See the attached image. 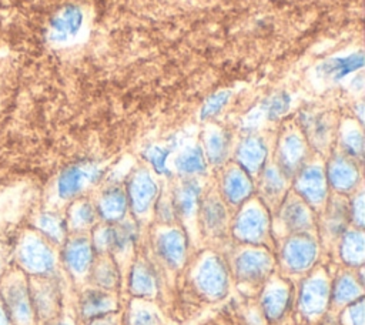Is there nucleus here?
Listing matches in <instances>:
<instances>
[{"label":"nucleus","instance_id":"aec40b11","mask_svg":"<svg viewBox=\"0 0 365 325\" xmlns=\"http://www.w3.org/2000/svg\"><path fill=\"white\" fill-rule=\"evenodd\" d=\"M234 162L252 178L258 177L268 162V145L265 140L255 133H247L235 147Z\"/></svg>","mask_w":365,"mask_h":325},{"label":"nucleus","instance_id":"a19ab883","mask_svg":"<svg viewBox=\"0 0 365 325\" xmlns=\"http://www.w3.org/2000/svg\"><path fill=\"white\" fill-rule=\"evenodd\" d=\"M231 98V91L230 90H220L212 93L205 98L200 108V120L201 121H208L214 117H217L224 107L228 104Z\"/></svg>","mask_w":365,"mask_h":325},{"label":"nucleus","instance_id":"c85d7f7f","mask_svg":"<svg viewBox=\"0 0 365 325\" xmlns=\"http://www.w3.org/2000/svg\"><path fill=\"white\" fill-rule=\"evenodd\" d=\"M291 302V289L281 279H271L265 282L261 294V308L269 321L279 319L288 309Z\"/></svg>","mask_w":365,"mask_h":325},{"label":"nucleus","instance_id":"cd10ccee","mask_svg":"<svg viewBox=\"0 0 365 325\" xmlns=\"http://www.w3.org/2000/svg\"><path fill=\"white\" fill-rule=\"evenodd\" d=\"M207 164L212 167H221L227 162L231 150V134L215 124L207 125L202 134L201 145Z\"/></svg>","mask_w":365,"mask_h":325},{"label":"nucleus","instance_id":"9d476101","mask_svg":"<svg viewBox=\"0 0 365 325\" xmlns=\"http://www.w3.org/2000/svg\"><path fill=\"white\" fill-rule=\"evenodd\" d=\"M318 252V241L312 232H297L285 237L279 258L287 271L292 274H304L315 265Z\"/></svg>","mask_w":365,"mask_h":325},{"label":"nucleus","instance_id":"f03ea898","mask_svg":"<svg viewBox=\"0 0 365 325\" xmlns=\"http://www.w3.org/2000/svg\"><path fill=\"white\" fill-rule=\"evenodd\" d=\"M138 237L135 220H121L118 222L97 224L91 234V244L98 255H125L134 247Z\"/></svg>","mask_w":365,"mask_h":325},{"label":"nucleus","instance_id":"39448f33","mask_svg":"<svg viewBox=\"0 0 365 325\" xmlns=\"http://www.w3.org/2000/svg\"><path fill=\"white\" fill-rule=\"evenodd\" d=\"M104 174V167L91 160H81L67 165L57 177L56 191L60 200L73 201L88 187L97 184Z\"/></svg>","mask_w":365,"mask_h":325},{"label":"nucleus","instance_id":"ddd939ff","mask_svg":"<svg viewBox=\"0 0 365 325\" xmlns=\"http://www.w3.org/2000/svg\"><path fill=\"white\" fill-rule=\"evenodd\" d=\"M361 162L345 155L341 151H332L328 157L325 167V175L335 194L348 195L356 191L361 182Z\"/></svg>","mask_w":365,"mask_h":325},{"label":"nucleus","instance_id":"6e6552de","mask_svg":"<svg viewBox=\"0 0 365 325\" xmlns=\"http://www.w3.org/2000/svg\"><path fill=\"white\" fill-rule=\"evenodd\" d=\"M272 269V254L262 245H250L234 258L232 271L240 284L259 285L269 278Z\"/></svg>","mask_w":365,"mask_h":325},{"label":"nucleus","instance_id":"4be33fe9","mask_svg":"<svg viewBox=\"0 0 365 325\" xmlns=\"http://www.w3.org/2000/svg\"><path fill=\"white\" fill-rule=\"evenodd\" d=\"M291 96L287 91H277L255 105L242 120V128L254 133L262 121H278L291 108Z\"/></svg>","mask_w":365,"mask_h":325},{"label":"nucleus","instance_id":"79ce46f5","mask_svg":"<svg viewBox=\"0 0 365 325\" xmlns=\"http://www.w3.org/2000/svg\"><path fill=\"white\" fill-rule=\"evenodd\" d=\"M128 325H160V318L150 306L135 304L130 309Z\"/></svg>","mask_w":365,"mask_h":325},{"label":"nucleus","instance_id":"de8ad7c7","mask_svg":"<svg viewBox=\"0 0 365 325\" xmlns=\"http://www.w3.org/2000/svg\"><path fill=\"white\" fill-rule=\"evenodd\" d=\"M90 325H113L108 319H106L104 316H101V318H97V319H93L91 321V324Z\"/></svg>","mask_w":365,"mask_h":325},{"label":"nucleus","instance_id":"a878e982","mask_svg":"<svg viewBox=\"0 0 365 325\" xmlns=\"http://www.w3.org/2000/svg\"><path fill=\"white\" fill-rule=\"evenodd\" d=\"M258 200L268 210H277L281 200L288 192L289 180L282 174V171L278 168L275 162H267L261 172L258 174Z\"/></svg>","mask_w":365,"mask_h":325},{"label":"nucleus","instance_id":"423d86ee","mask_svg":"<svg viewBox=\"0 0 365 325\" xmlns=\"http://www.w3.org/2000/svg\"><path fill=\"white\" fill-rule=\"evenodd\" d=\"M292 191L312 210L324 208L329 197V185L324 164L307 161L292 177Z\"/></svg>","mask_w":365,"mask_h":325},{"label":"nucleus","instance_id":"c756f323","mask_svg":"<svg viewBox=\"0 0 365 325\" xmlns=\"http://www.w3.org/2000/svg\"><path fill=\"white\" fill-rule=\"evenodd\" d=\"M96 210L98 218L104 222H118L125 218L128 211V200L125 190L120 185H110L100 194Z\"/></svg>","mask_w":365,"mask_h":325},{"label":"nucleus","instance_id":"f257e3e1","mask_svg":"<svg viewBox=\"0 0 365 325\" xmlns=\"http://www.w3.org/2000/svg\"><path fill=\"white\" fill-rule=\"evenodd\" d=\"M232 237L245 245H262L271 232L269 210L259 200H248L240 205L232 225Z\"/></svg>","mask_w":365,"mask_h":325},{"label":"nucleus","instance_id":"bb28decb","mask_svg":"<svg viewBox=\"0 0 365 325\" xmlns=\"http://www.w3.org/2000/svg\"><path fill=\"white\" fill-rule=\"evenodd\" d=\"M346 195L341 194H329L325 205H324V217H322V235L329 241L339 239V237L348 229L349 221V210Z\"/></svg>","mask_w":365,"mask_h":325},{"label":"nucleus","instance_id":"b1692460","mask_svg":"<svg viewBox=\"0 0 365 325\" xmlns=\"http://www.w3.org/2000/svg\"><path fill=\"white\" fill-rule=\"evenodd\" d=\"M364 67V51L356 50L344 56H334L321 61L315 67V76L321 81L331 84L341 83L351 74L361 71Z\"/></svg>","mask_w":365,"mask_h":325},{"label":"nucleus","instance_id":"9b49d317","mask_svg":"<svg viewBox=\"0 0 365 325\" xmlns=\"http://www.w3.org/2000/svg\"><path fill=\"white\" fill-rule=\"evenodd\" d=\"M309 145L298 125H289L282 130L277 143L275 164L291 181L297 171L308 161Z\"/></svg>","mask_w":365,"mask_h":325},{"label":"nucleus","instance_id":"7ed1b4c3","mask_svg":"<svg viewBox=\"0 0 365 325\" xmlns=\"http://www.w3.org/2000/svg\"><path fill=\"white\" fill-rule=\"evenodd\" d=\"M0 299L14 325H34L36 315L30 298L29 281L21 271L10 272L1 282Z\"/></svg>","mask_w":365,"mask_h":325},{"label":"nucleus","instance_id":"f704fd0d","mask_svg":"<svg viewBox=\"0 0 365 325\" xmlns=\"http://www.w3.org/2000/svg\"><path fill=\"white\" fill-rule=\"evenodd\" d=\"M339 257L348 267H362L365 261V237L362 228H348L339 237Z\"/></svg>","mask_w":365,"mask_h":325},{"label":"nucleus","instance_id":"58836bf2","mask_svg":"<svg viewBox=\"0 0 365 325\" xmlns=\"http://www.w3.org/2000/svg\"><path fill=\"white\" fill-rule=\"evenodd\" d=\"M177 141L173 140V143L168 144H148L141 155L143 158L150 164V167L155 171L158 175L170 177L171 170L168 167V158L175 151Z\"/></svg>","mask_w":365,"mask_h":325},{"label":"nucleus","instance_id":"a18cd8bd","mask_svg":"<svg viewBox=\"0 0 365 325\" xmlns=\"http://www.w3.org/2000/svg\"><path fill=\"white\" fill-rule=\"evenodd\" d=\"M349 86L352 90H356V91H361L364 88V80H362V76L361 74H354V77L349 80Z\"/></svg>","mask_w":365,"mask_h":325},{"label":"nucleus","instance_id":"dca6fc26","mask_svg":"<svg viewBox=\"0 0 365 325\" xmlns=\"http://www.w3.org/2000/svg\"><path fill=\"white\" fill-rule=\"evenodd\" d=\"M27 281L36 319H53L60 308V288L57 282L50 275L31 277Z\"/></svg>","mask_w":365,"mask_h":325},{"label":"nucleus","instance_id":"ea45409f","mask_svg":"<svg viewBox=\"0 0 365 325\" xmlns=\"http://www.w3.org/2000/svg\"><path fill=\"white\" fill-rule=\"evenodd\" d=\"M36 227L47 241L54 244H61L66 241L68 229L66 220L56 212H41L36 220Z\"/></svg>","mask_w":365,"mask_h":325},{"label":"nucleus","instance_id":"72a5a7b5","mask_svg":"<svg viewBox=\"0 0 365 325\" xmlns=\"http://www.w3.org/2000/svg\"><path fill=\"white\" fill-rule=\"evenodd\" d=\"M128 289L137 299H151L158 292V281L154 269L143 259H138L130 271Z\"/></svg>","mask_w":365,"mask_h":325},{"label":"nucleus","instance_id":"49530a36","mask_svg":"<svg viewBox=\"0 0 365 325\" xmlns=\"http://www.w3.org/2000/svg\"><path fill=\"white\" fill-rule=\"evenodd\" d=\"M0 325H13L7 312H6V309H4V305L1 302V299H0Z\"/></svg>","mask_w":365,"mask_h":325},{"label":"nucleus","instance_id":"09e8293b","mask_svg":"<svg viewBox=\"0 0 365 325\" xmlns=\"http://www.w3.org/2000/svg\"><path fill=\"white\" fill-rule=\"evenodd\" d=\"M54 325H73V324H71V322H66V321H64V322H57V324H54Z\"/></svg>","mask_w":365,"mask_h":325},{"label":"nucleus","instance_id":"1a4fd4ad","mask_svg":"<svg viewBox=\"0 0 365 325\" xmlns=\"http://www.w3.org/2000/svg\"><path fill=\"white\" fill-rule=\"evenodd\" d=\"M125 194L128 200V210L135 220L145 218L151 211L160 195V185L148 168L134 170L125 184Z\"/></svg>","mask_w":365,"mask_h":325},{"label":"nucleus","instance_id":"6ab92c4d","mask_svg":"<svg viewBox=\"0 0 365 325\" xmlns=\"http://www.w3.org/2000/svg\"><path fill=\"white\" fill-rule=\"evenodd\" d=\"M96 255L91 239L83 234H77L64 241L63 262L74 278L83 279L90 275Z\"/></svg>","mask_w":365,"mask_h":325},{"label":"nucleus","instance_id":"20e7f679","mask_svg":"<svg viewBox=\"0 0 365 325\" xmlns=\"http://www.w3.org/2000/svg\"><path fill=\"white\" fill-rule=\"evenodd\" d=\"M192 282L202 298L222 299L230 289V275L222 258L217 254H204L192 271Z\"/></svg>","mask_w":365,"mask_h":325},{"label":"nucleus","instance_id":"e433bc0d","mask_svg":"<svg viewBox=\"0 0 365 325\" xmlns=\"http://www.w3.org/2000/svg\"><path fill=\"white\" fill-rule=\"evenodd\" d=\"M98 214L96 210V205L87 200H76L67 214V228L76 231V232H83L90 228H94L97 225Z\"/></svg>","mask_w":365,"mask_h":325},{"label":"nucleus","instance_id":"412c9836","mask_svg":"<svg viewBox=\"0 0 365 325\" xmlns=\"http://www.w3.org/2000/svg\"><path fill=\"white\" fill-rule=\"evenodd\" d=\"M255 191L254 178L235 162L227 165L221 177L220 195L227 205L240 207L247 202Z\"/></svg>","mask_w":365,"mask_h":325},{"label":"nucleus","instance_id":"f3484780","mask_svg":"<svg viewBox=\"0 0 365 325\" xmlns=\"http://www.w3.org/2000/svg\"><path fill=\"white\" fill-rule=\"evenodd\" d=\"M154 249L157 257L173 269H180L187 261L188 241L182 229L175 227L163 228L155 234Z\"/></svg>","mask_w":365,"mask_h":325},{"label":"nucleus","instance_id":"2eb2a0df","mask_svg":"<svg viewBox=\"0 0 365 325\" xmlns=\"http://www.w3.org/2000/svg\"><path fill=\"white\" fill-rule=\"evenodd\" d=\"M331 302V284L322 271L304 279L298 294V306L304 316L317 318L325 312Z\"/></svg>","mask_w":365,"mask_h":325},{"label":"nucleus","instance_id":"f8f14e48","mask_svg":"<svg viewBox=\"0 0 365 325\" xmlns=\"http://www.w3.org/2000/svg\"><path fill=\"white\" fill-rule=\"evenodd\" d=\"M299 130L302 131L307 143L319 154H327L331 150L332 138L336 133L334 118L328 111L307 108L298 115Z\"/></svg>","mask_w":365,"mask_h":325},{"label":"nucleus","instance_id":"4c0bfd02","mask_svg":"<svg viewBox=\"0 0 365 325\" xmlns=\"http://www.w3.org/2000/svg\"><path fill=\"white\" fill-rule=\"evenodd\" d=\"M90 277L97 288L106 291H114L120 284V271L110 255H101L98 259H94Z\"/></svg>","mask_w":365,"mask_h":325},{"label":"nucleus","instance_id":"7c9ffc66","mask_svg":"<svg viewBox=\"0 0 365 325\" xmlns=\"http://www.w3.org/2000/svg\"><path fill=\"white\" fill-rule=\"evenodd\" d=\"M118 308L117 296L111 291L93 288L86 289L80 296V314L84 319H97L106 316Z\"/></svg>","mask_w":365,"mask_h":325},{"label":"nucleus","instance_id":"a211bd4d","mask_svg":"<svg viewBox=\"0 0 365 325\" xmlns=\"http://www.w3.org/2000/svg\"><path fill=\"white\" fill-rule=\"evenodd\" d=\"M84 24V13L76 4L60 9L50 20L47 38L54 46H64L77 38Z\"/></svg>","mask_w":365,"mask_h":325},{"label":"nucleus","instance_id":"c9c22d12","mask_svg":"<svg viewBox=\"0 0 365 325\" xmlns=\"http://www.w3.org/2000/svg\"><path fill=\"white\" fill-rule=\"evenodd\" d=\"M364 296V281L352 272H341L331 284V301L345 306Z\"/></svg>","mask_w":365,"mask_h":325},{"label":"nucleus","instance_id":"37998d69","mask_svg":"<svg viewBox=\"0 0 365 325\" xmlns=\"http://www.w3.org/2000/svg\"><path fill=\"white\" fill-rule=\"evenodd\" d=\"M341 322L344 325H364V296L345 305Z\"/></svg>","mask_w":365,"mask_h":325},{"label":"nucleus","instance_id":"4468645a","mask_svg":"<svg viewBox=\"0 0 365 325\" xmlns=\"http://www.w3.org/2000/svg\"><path fill=\"white\" fill-rule=\"evenodd\" d=\"M277 220L287 235L297 232H312L315 228L314 210L292 190H288L277 207Z\"/></svg>","mask_w":365,"mask_h":325},{"label":"nucleus","instance_id":"2f4dec72","mask_svg":"<svg viewBox=\"0 0 365 325\" xmlns=\"http://www.w3.org/2000/svg\"><path fill=\"white\" fill-rule=\"evenodd\" d=\"M338 151L361 162L364 157V131L362 124L355 118H345L336 127Z\"/></svg>","mask_w":365,"mask_h":325},{"label":"nucleus","instance_id":"5701e85b","mask_svg":"<svg viewBox=\"0 0 365 325\" xmlns=\"http://www.w3.org/2000/svg\"><path fill=\"white\" fill-rule=\"evenodd\" d=\"M170 198L177 220L191 221L198 217L202 185L198 178H181L180 182L174 185Z\"/></svg>","mask_w":365,"mask_h":325},{"label":"nucleus","instance_id":"0eeeda50","mask_svg":"<svg viewBox=\"0 0 365 325\" xmlns=\"http://www.w3.org/2000/svg\"><path fill=\"white\" fill-rule=\"evenodd\" d=\"M17 261L21 271L31 277L51 275L56 268V255L48 241L38 234H27L17 248Z\"/></svg>","mask_w":365,"mask_h":325},{"label":"nucleus","instance_id":"393cba45","mask_svg":"<svg viewBox=\"0 0 365 325\" xmlns=\"http://www.w3.org/2000/svg\"><path fill=\"white\" fill-rule=\"evenodd\" d=\"M197 218L207 235L221 237L228 228V205L220 194L210 192L202 197Z\"/></svg>","mask_w":365,"mask_h":325},{"label":"nucleus","instance_id":"473e14b6","mask_svg":"<svg viewBox=\"0 0 365 325\" xmlns=\"http://www.w3.org/2000/svg\"><path fill=\"white\" fill-rule=\"evenodd\" d=\"M207 160L198 143L185 144L173 160L174 171L181 178H198L207 172Z\"/></svg>","mask_w":365,"mask_h":325},{"label":"nucleus","instance_id":"c03bdc74","mask_svg":"<svg viewBox=\"0 0 365 325\" xmlns=\"http://www.w3.org/2000/svg\"><path fill=\"white\" fill-rule=\"evenodd\" d=\"M348 210H349V221L352 227L355 228H364V192L358 191L354 192L352 198L348 201Z\"/></svg>","mask_w":365,"mask_h":325}]
</instances>
